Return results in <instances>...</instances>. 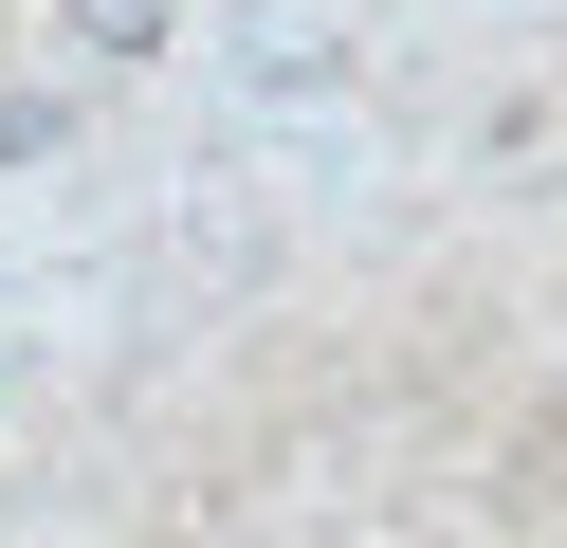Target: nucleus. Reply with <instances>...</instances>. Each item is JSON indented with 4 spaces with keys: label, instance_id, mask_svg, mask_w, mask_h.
<instances>
[{
    "label": "nucleus",
    "instance_id": "1",
    "mask_svg": "<svg viewBox=\"0 0 567 548\" xmlns=\"http://www.w3.org/2000/svg\"><path fill=\"white\" fill-rule=\"evenodd\" d=\"M55 19H74V55H147V37H165V0H55Z\"/></svg>",
    "mask_w": 567,
    "mask_h": 548
}]
</instances>
